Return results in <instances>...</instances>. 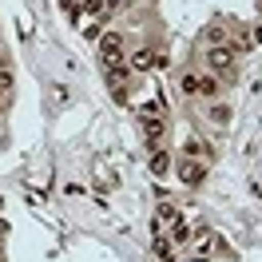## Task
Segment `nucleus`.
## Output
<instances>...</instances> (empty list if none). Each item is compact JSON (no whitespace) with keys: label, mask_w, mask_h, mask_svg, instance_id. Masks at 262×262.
Here are the masks:
<instances>
[{"label":"nucleus","mask_w":262,"mask_h":262,"mask_svg":"<svg viewBox=\"0 0 262 262\" xmlns=\"http://www.w3.org/2000/svg\"><path fill=\"white\" fill-rule=\"evenodd\" d=\"M211 254H214V234H211V227L195 223V243H191V258H195V262H211Z\"/></svg>","instance_id":"f03ea898"},{"label":"nucleus","mask_w":262,"mask_h":262,"mask_svg":"<svg viewBox=\"0 0 262 262\" xmlns=\"http://www.w3.org/2000/svg\"><path fill=\"white\" fill-rule=\"evenodd\" d=\"M99 60L107 68H115L123 60V32H103L99 36Z\"/></svg>","instance_id":"f257e3e1"},{"label":"nucleus","mask_w":262,"mask_h":262,"mask_svg":"<svg viewBox=\"0 0 262 262\" xmlns=\"http://www.w3.org/2000/svg\"><path fill=\"white\" fill-rule=\"evenodd\" d=\"M143 135H147V151H159V143L167 135V123L159 115H143Z\"/></svg>","instance_id":"39448f33"},{"label":"nucleus","mask_w":262,"mask_h":262,"mask_svg":"<svg viewBox=\"0 0 262 262\" xmlns=\"http://www.w3.org/2000/svg\"><path fill=\"white\" fill-rule=\"evenodd\" d=\"M151 175H167V171H171V155H167V151H151Z\"/></svg>","instance_id":"1a4fd4ad"},{"label":"nucleus","mask_w":262,"mask_h":262,"mask_svg":"<svg viewBox=\"0 0 262 262\" xmlns=\"http://www.w3.org/2000/svg\"><path fill=\"white\" fill-rule=\"evenodd\" d=\"M187 238H191V223L175 219V223H171V243H187Z\"/></svg>","instance_id":"4468645a"},{"label":"nucleus","mask_w":262,"mask_h":262,"mask_svg":"<svg viewBox=\"0 0 262 262\" xmlns=\"http://www.w3.org/2000/svg\"><path fill=\"white\" fill-rule=\"evenodd\" d=\"M207 119H211L214 127H227L230 123V107L227 103H211V107H207Z\"/></svg>","instance_id":"0eeeda50"},{"label":"nucleus","mask_w":262,"mask_h":262,"mask_svg":"<svg viewBox=\"0 0 262 262\" xmlns=\"http://www.w3.org/2000/svg\"><path fill=\"white\" fill-rule=\"evenodd\" d=\"M155 254H159L163 262H175V258H171V238H163V234H155Z\"/></svg>","instance_id":"f3484780"},{"label":"nucleus","mask_w":262,"mask_h":262,"mask_svg":"<svg viewBox=\"0 0 262 262\" xmlns=\"http://www.w3.org/2000/svg\"><path fill=\"white\" fill-rule=\"evenodd\" d=\"M207 44H211V48H219V44H227V28H223V24H211V28H207Z\"/></svg>","instance_id":"2eb2a0df"},{"label":"nucleus","mask_w":262,"mask_h":262,"mask_svg":"<svg viewBox=\"0 0 262 262\" xmlns=\"http://www.w3.org/2000/svg\"><path fill=\"white\" fill-rule=\"evenodd\" d=\"M183 155L207 163V159H211V143H207V139H199V135H187V139H183Z\"/></svg>","instance_id":"423d86ee"},{"label":"nucleus","mask_w":262,"mask_h":262,"mask_svg":"<svg viewBox=\"0 0 262 262\" xmlns=\"http://www.w3.org/2000/svg\"><path fill=\"white\" fill-rule=\"evenodd\" d=\"M127 80H131V64H115L112 72H107V83H112V88H123Z\"/></svg>","instance_id":"9b49d317"},{"label":"nucleus","mask_w":262,"mask_h":262,"mask_svg":"<svg viewBox=\"0 0 262 262\" xmlns=\"http://www.w3.org/2000/svg\"><path fill=\"white\" fill-rule=\"evenodd\" d=\"M203 175H207V163H203V159H187V155L179 159V179L187 183V187H199Z\"/></svg>","instance_id":"20e7f679"},{"label":"nucleus","mask_w":262,"mask_h":262,"mask_svg":"<svg viewBox=\"0 0 262 262\" xmlns=\"http://www.w3.org/2000/svg\"><path fill=\"white\" fill-rule=\"evenodd\" d=\"M139 115H167V99H147V103H139Z\"/></svg>","instance_id":"ddd939ff"},{"label":"nucleus","mask_w":262,"mask_h":262,"mask_svg":"<svg viewBox=\"0 0 262 262\" xmlns=\"http://www.w3.org/2000/svg\"><path fill=\"white\" fill-rule=\"evenodd\" d=\"M254 40H258V44H262V28H254Z\"/></svg>","instance_id":"aec40b11"},{"label":"nucleus","mask_w":262,"mask_h":262,"mask_svg":"<svg viewBox=\"0 0 262 262\" xmlns=\"http://www.w3.org/2000/svg\"><path fill=\"white\" fill-rule=\"evenodd\" d=\"M112 4H127V0H112Z\"/></svg>","instance_id":"412c9836"},{"label":"nucleus","mask_w":262,"mask_h":262,"mask_svg":"<svg viewBox=\"0 0 262 262\" xmlns=\"http://www.w3.org/2000/svg\"><path fill=\"white\" fill-rule=\"evenodd\" d=\"M207 68H211L214 76H230V68H234V48H227V44L211 48L207 52Z\"/></svg>","instance_id":"7ed1b4c3"},{"label":"nucleus","mask_w":262,"mask_h":262,"mask_svg":"<svg viewBox=\"0 0 262 262\" xmlns=\"http://www.w3.org/2000/svg\"><path fill=\"white\" fill-rule=\"evenodd\" d=\"M4 96H8V88H4V83H0V103H4Z\"/></svg>","instance_id":"6ab92c4d"},{"label":"nucleus","mask_w":262,"mask_h":262,"mask_svg":"<svg viewBox=\"0 0 262 262\" xmlns=\"http://www.w3.org/2000/svg\"><path fill=\"white\" fill-rule=\"evenodd\" d=\"M155 219H159V227H171L175 219H179V211H175V203H167V199H159V207H155Z\"/></svg>","instance_id":"6e6552de"},{"label":"nucleus","mask_w":262,"mask_h":262,"mask_svg":"<svg viewBox=\"0 0 262 262\" xmlns=\"http://www.w3.org/2000/svg\"><path fill=\"white\" fill-rule=\"evenodd\" d=\"M83 12H96V16H103V12H107V4H103V0H83Z\"/></svg>","instance_id":"a211bd4d"},{"label":"nucleus","mask_w":262,"mask_h":262,"mask_svg":"<svg viewBox=\"0 0 262 262\" xmlns=\"http://www.w3.org/2000/svg\"><path fill=\"white\" fill-rule=\"evenodd\" d=\"M199 96H207V99H219V96H223L219 80H214V76H199Z\"/></svg>","instance_id":"9d476101"},{"label":"nucleus","mask_w":262,"mask_h":262,"mask_svg":"<svg viewBox=\"0 0 262 262\" xmlns=\"http://www.w3.org/2000/svg\"><path fill=\"white\" fill-rule=\"evenodd\" d=\"M151 60H155V52H151V48H139L135 56H131V72H147Z\"/></svg>","instance_id":"f8f14e48"},{"label":"nucleus","mask_w":262,"mask_h":262,"mask_svg":"<svg viewBox=\"0 0 262 262\" xmlns=\"http://www.w3.org/2000/svg\"><path fill=\"white\" fill-rule=\"evenodd\" d=\"M179 92H183V96H199V76H195V72H187V76L179 80Z\"/></svg>","instance_id":"dca6fc26"}]
</instances>
